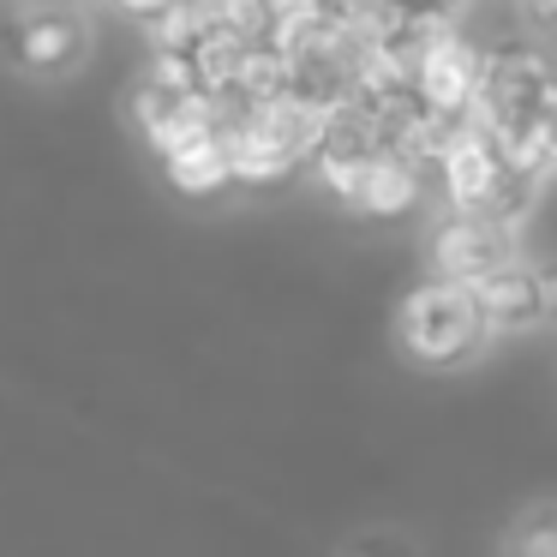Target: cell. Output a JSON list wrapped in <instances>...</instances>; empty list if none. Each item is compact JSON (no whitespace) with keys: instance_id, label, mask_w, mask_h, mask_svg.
Segmentation results:
<instances>
[{"instance_id":"7a4b0ae2","label":"cell","mask_w":557,"mask_h":557,"mask_svg":"<svg viewBox=\"0 0 557 557\" xmlns=\"http://www.w3.org/2000/svg\"><path fill=\"white\" fill-rule=\"evenodd\" d=\"M473 85H480V49L456 25L420 42V54H413V102L420 109L461 121L473 102Z\"/></svg>"},{"instance_id":"3957f363","label":"cell","mask_w":557,"mask_h":557,"mask_svg":"<svg viewBox=\"0 0 557 557\" xmlns=\"http://www.w3.org/2000/svg\"><path fill=\"white\" fill-rule=\"evenodd\" d=\"M509 258H516V234H504L497 222L473 216V210H449V216L437 222V234H432L437 282H461V288H473L480 276L504 270Z\"/></svg>"},{"instance_id":"4fadbf2b","label":"cell","mask_w":557,"mask_h":557,"mask_svg":"<svg viewBox=\"0 0 557 557\" xmlns=\"http://www.w3.org/2000/svg\"><path fill=\"white\" fill-rule=\"evenodd\" d=\"M150 85L157 90H174V97H193L198 90V78H193V61L186 54H150Z\"/></svg>"},{"instance_id":"8fae6325","label":"cell","mask_w":557,"mask_h":557,"mask_svg":"<svg viewBox=\"0 0 557 557\" xmlns=\"http://www.w3.org/2000/svg\"><path fill=\"white\" fill-rule=\"evenodd\" d=\"M234 90H240L246 102H270L288 90V61H282L270 42H246V61H240V78H234Z\"/></svg>"},{"instance_id":"5bb4252c","label":"cell","mask_w":557,"mask_h":557,"mask_svg":"<svg viewBox=\"0 0 557 557\" xmlns=\"http://www.w3.org/2000/svg\"><path fill=\"white\" fill-rule=\"evenodd\" d=\"M342 557H413V552L396 540V533H366V540L342 545Z\"/></svg>"},{"instance_id":"9c48e42d","label":"cell","mask_w":557,"mask_h":557,"mask_svg":"<svg viewBox=\"0 0 557 557\" xmlns=\"http://www.w3.org/2000/svg\"><path fill=\"white\" fill-rule=\"evenodd\" d=\"M162 174H169V186L181 198H210L228 186V157H222L216 138H193V145H174L162 157Z\"/></svg>"},{"instance_id":"7c38bea8","label":"cell","mask_w":557,"mask_h":557,"mask_svg":"<svg viewBox=\"0 0 557 557\" xmlns=\"http://www.w3.org/2000/svg\"><path fill=\"white\" fill-rule=\"evenodd\" d=\"M504 557H557V528H552V509H545V504H533L528 516H521L516 528H509Z\"/></svg>"},{"instance_id":"6da1fadb","label":"cell","mask_w":557,"mask_h":557,"mask_svg":"<svg viewBox=\"0 0 557 557\" xmlns=\"http://www.w3.org/2000/svg\"><path fill=\"white\" fill-rule=\"evenodd\" d=\"M396 348L413 366H456L485 348V318L461 282H420L396 306Z\"/></svg>"},{"instance_id":"52a82bcc","label":"cell","mask_w":557,"mask_h":557,"mask_svg":"<svg viewBox=\"0 0 557 557\" xmlns=\"http://www.w3.org/2000/svg\"><path fill=\"white\" fill-rule=\"evenodd\" d=\"M420 205V169H413L408 157H389V150H377L372 162H366L360 186H354V205L360 216H377V222H396L408 216V210Z\"/></svg>"},{"instance_id":"277c9868","label":"cell","mask_w":557,"mask_h":557,"mask_svg":"<svg viewBox=\"0 0 557 557\" xmlns=\"http://www.w3.org/2000/svg\"><path fill=\"white\" fill-rule=\"evenodd\" d=\"M468 294L485 318V336H521V330H540L552 318V282H545V270L521 264V258L480 276Z\"/></svg>"},{"instance_id":"8992f818","label":"cell","mask_w":557,"mask_h":557,"mask_svg":"<svg viewBox=\"0 0 557 557\" xmlns=\"http://www.w3.org/2000/svg\"><path fill=\"white\" fill-rule=\"evenodd\" d=\"M216 145H222V157H228V181H240V186H282L300 169V157L258 121V109L246 114L228 138H216Z\"/></svg>"},{"instance_id":"9a60e30c","label":"cell","mask_w":557,"mask_h":557,"mask_svg":"<svg viewBox=\"0 0 557 557\" xmlns=\"http://www.w3.org/2000/svg\"><path fill=\"white\" fill-rule=\"evenodd\" d=\"M114 7H126L133 18H157L162 7H169V0H114Z\"/></svg>"},{"instance_id":"ba28073f","label":"cell","mask_w":557,"mask_h":557,"mask_svg":"<svg viewBox=\"0 0 557 557\" xmlns=\"http://www.w3.org/2000/svg\"><path fill=\"white\" fill-rule=\"evenodd\" d=\"M18 66H30V73H66V66L85 54V25L66 13H37L18 25V42H13Z\"/></svg>"},{"instance_id":"30bf717a","label":"cell","mask_w":557,"mask_h":557,"mask_svg":"<svg viewBox=\"0 0 557 557\" xmlns=\"http://www.w3.org/2000/svg\"><path fill=\"white\" fill-rule=\"evenodd\" d=\"M186 61H193V78H198V90H205V97H228L234 78H240L246 42L228 37V30H210V37L193 42V54H186Z\"/></svg>"},{"instance_id":"5b68a950","label":"cell","mask_w":557,"mask_h":557,"mask_svg":"<svg viewBox=\"0 0 557 557\" xmlns=\"http://www.w3.org/2000/svg\"><path fill=\"white\" fill-rule=\"evenodd\" d=\"M432 169L444 174V198H449V210H473V216L485 210L492 186L504 181V157H497V145H492L485 133H473L468 121H461L456 133H449V145L437 150Z\"/></svg>"}]
</instances>
